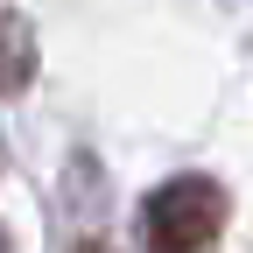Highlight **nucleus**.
<instances>
[{"label":"nucleus","instance_id":"f257e3e1","mask_svg":"<svg viewBox=\"0 0 253 253\" xmlns=\"http://www.w3.org/2000/svg\"><path fill=\"white\" fill-rule=\"evenodd\" d=\"M225 183L211 176H169L148 190L141 204V239L148 253H204L218 232H225Z\"/></svg>","mask_w":253,"mask_h":253},{"label":"nucleus","instance_id":"f03ea898","mask_svg":"<svg viewBox=\"0 0 253 253\" xmlns=\"http://www.w3.org/2000/svg\"><path fill=\"white\" fill-rule=\"evenodd\" d=\"M36 84V28L21 14H0V99H21Z\"/></svg>","mask_w":253,"mask_h":253},{"label":"nucleus","instance_id":"7ed1b4c3","mask_svg":"<svg viewBox=\"0 0 253 253\" xmlns=\"http://www.w3.org/2000/svg\"><path fill=\"white\" fill-rule=\"evenodd\" d=\"M71 253H113V246H106V239H78Z\"/></svg>","mask_w":253,"mask_h":253}]
</instances>
